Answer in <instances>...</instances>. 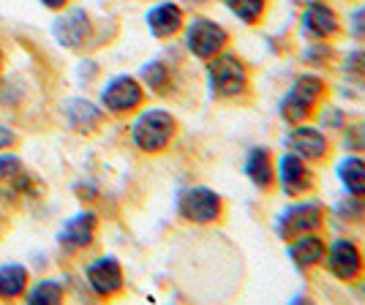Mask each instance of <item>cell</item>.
I'll use <instances>...</instances> for the list:
<instances>
[{
  "mask_svg": "<svg viewBox=\"0 0 365 305\" xmlns=\"http://www.w3.org/2000/svg\"><path fill=\"white\" fill-rule=\"evenodd\" d=\"M338 180L346 188V194L351 197H365V158H360V152H349L346 158L338 161Z\"/></svg>",
  "mask_w": 365,
  "mask_h": 305,
  "instance_id": "17",
  "label": "cell"
},
{
  "mask_svg": "<svg viewBox=\"0 0 365 305\" xmlns=\"http://www.w3.org/2000/svg\"><path fill=\"white\" fill-rule=\"evenodd\" d=\"M349 36L365 41V6H357L349 14Z\"/></svg>",
  "mask_w": 365,
  "mask_h": 305,
  "instance_id": "27",
  "label": "cell"
},
{
  "mask_svg": "<svg viewBox=\"0 0 365 305\" xmlns=\"http://www.w3.org/2000/svg\"><path fill=\"white\" fill-rule=\"evenodd\" d=\"M178 123L167 109H148L131 125V139L142 152H161L169 148Z\"/></svg>",
  "mask_w": 365,
  "mask_h": 305,
  "instance_id": "3",
  "label": "cell"
},
{
  "mask_svg": "<svg viewBox=\"0 0 365 305\" xmlns=\"http://www.w3.org/2000/svg\"><path fill=\"white\" fill-rule=\"evenodd\" d=\"M245 177L257 185L259 191H270L275 183V161L267 148H251L245 155Z\"/></svg>",
  "mask_w": 365,
  "mask_h": 305,
  "instance_id": "13",
  "label": "cell"
},
{
  "mask_svg": "<svg viewBox=\"0 0 365 305\" xmlns=\"http://www.w3.org/2000/svg\"><path fill=\"white\" fill-rule=\"evenodd\" d=\"M322 264L338 281L354 284L365 273V254L360 251V245L351 243V240H333V243H327V248H324Z\"/></svg>",
  "mask_w": 365,
  "mask_h": 305,
  "instance_id": "5",
  "label": "cell"
},
{
  "mask_svg": "<svg viewBox=\"0 0 365 305\" xmlns=\"http://www.w3.org/2000/svg\"><path fill=\"white\" fill-rule=\"evenodd\" d=\"M63 3H66V0H44V6H49V9H58Z\"/></svg>",
  "mask_w": 365,
  "mask_h": 305,
  "instance_id": "30",
  "label": "cell"
},
{
  "mask_svg": "<svg viewBox=\"0 0 365 305\" xmlns=\"http://www.w3.org/2000/svg\"><path fill=\"white\" fill-rule=\"evenodd\" d=\"M324 248L327 243L322 240V232H311V234H300L287 243V254H289L292 264L297 270H311V267H319L324 259Z\"/></svg>",
  "mask_w": 365,
  "mask_h": 305,
  "instance_id": "12",
  "label": "cell"
},
{
  "mask_svg": "<svg viewBox=\"0 0 365 305\" xmlns=\"http://www.w3.org/2000/svg\"><path fill=\"white\" fill-rule=\"evenodd\" d=\"M207 85L215 98H237L248 91V68L232 52H218L207 61Z\"/></svg>",
  "mask_w": 365,
  "mask_h": 305,
  "instance_id": "2",
  "label": "cell"
},
{
  "mask_svg": "<svg viewBox=\"0 0 365 305\" xmlns=\"http://www.w3.org/2000/svg\"><path fill=\"white\" fill-rule=\"evenodd\" d=\"M93 232H96V215L79 213L66 224L61 240L68 245V248H85V245H91Z\"/></svg>",
  "mask_w": 365,
  "mask_h": 305,
  "instance_id": "18",
  "label": "cell"
},
{
  "mask_svg": "<svg viewBox=\"0 0 365 305\" xmlns=\"http://www.w3.org/2000/svg\"><path fill=\"white\" fill-rule=\"evenodd\" d=\"M11 142H14V134L9 128H0V148H9Z\"/></svg>",
  "mask_w": 365,
  "mask_h": 305,
  "instance_id": "29",
  "label": "cell"
},
{
  "mask_svg": "<svg viewBox=\"0 0 365 305\" xmlns=\"http://www.w3.org/2000/svg\"><path fill=\"white\" fill-rule=\"evenodd\" d=\"M142 98H145V93L134 76H118L101 93V101L109 112H131L142 104Z\"/></svg>",
  "mask_w": 365,
  "mask_h": 305,
  "instance_id": "11",
  "label": "cell"
},
{
  "mask_svg": "<svg viewBox=\"0 0 365 305\" xmlns=\"http://www.w3.org/2000/svg\"><path fill=\"white\" fill-rule=\"evenodd\" d=\"M224 3L245 25H259L267 14V6H270V0H224Z\"/></svg>",
  "mask_w": 365,
  "mask_h": 305,
  "instance_id": "19",
  "label": "cell"
},
{
  "mask_svg": "<svg viewBox=\"0 0 365 305\" xmlns=\"http://www.w3.org/2000/svg\"><path fill=\"white\" fill-rule=\"evenodd\" d=\"M284 145H287V150L305 158L308 164H322L330 158V139L322 128L311 125V123L292 125L289 134L284 137Z\"/></svg>",
  "mask_w": 365,
  "mask_h": 305,
  "instance_id": "9",
  "label": "cell"
},
{
  "mask_svg": "<svg viewBox=\"0 0 365 305\" xmlns=\"http://www.w3.org/2000/svg\"><path fill=\"white\" fill-rule=\"evenodd\" d=\"M25 281H28L25 267H19V264L0 267V297H16V294H22Z\"/></svg>",
  "mask_w": 365,
  "mask_h": 305,
  "instance_id": "21",
  "label": "cell"
},
{
  "mask_svg": "<svg viewBox=\"0 0 365 305\" xmlns=\"http://www.w3.org/2000/svg\"><path fill=\"white\" fill-rule=\"evenodd\" d=\"M142 79L150 85L155 93H167L169 88V68L164 63H148L145 68H142Z\"/></svg>",
  "mask_w": 365,
  "mask_h": 305,
  "instance_id": "22",
  "label": "cell"
},
{
  "mask_svg": "<svg viewBox=\"0 0 365 305\" xmlns=\"http://www.w3.org/2000/svg\"><path fill=\"white\" fill-rule=\"evenodd\" d=\"M327 82L317 74H300L278 104V115L287 125L308 123L327 101Z\"/></svg>",
  "mask_w": 365,
  "mask_h": 305,
  "instance_id": "1",
  "label": "cell"
},
{
  "mask_svg": "<svg viewBox=\"0 0 365 305\" xmlns=\"http://www.w3.org/2000/svg\"><path fill=\"white\" fill-rule=\"evenodd\" d=\"M88 281H91L93 291L101 294V297H109V294L120 291L123 270H120V264H118V259L104 257V259L93 262L91 267H88Z\"/></svg>",
  "mask_w": 365,
  "mask_h": 305,
  "instance_id": "14",
  "label": "cell"
},
{
  "mask_svg": "<svg viewBox=\"0 0 365 305\" xmlns=\"http://www.w3.org/2000/svg\"><path fill=\"white\" fill-rule=\"evenodd\" d=\"M324 229V207L319 202H294L275 221V234L289 243L300 234H311V232H322Z\"/></svg>",
  "mask_w": 365,
  "mask_h": 305,
  "instance_id": "4",
  "label": "cell"
},
{
  "mask_svg": "<svg viewBox=\"0 0 365 305\" xmlns=\"http://www.w3.org/2000/svg\"><path fill=\"white\" fill-rule=\"evenodd\" d=\"M19 169H22V164L16 155H0V180L19 175Z\"/></svg>",
  "mask_w": 365,
  "mask_h": 305,
  "instance_id": "28",
  "label": "cell"
},
{
  "mask_svg": "<svg viewBox=\"0 0 365 305\" xmlns=\"http://www.w3.org/2000/svg\"><path fill=\"white\" fill-rule=\"evenodd\" d=\"M275 180H278L281 191H284L287 197L300 199L314 191L317 175H314V169H311V164H308L305 158H300V155H294V152L287 150L281 158H278Z\"/></svg>",
  "mask_w": 365,
  "mask_h": 305,
  "instance_id": "8",
  "label": "cell"
},
{
  "mask_svg": "<svg viewBox=\"0 0 365 305\" xmlns=\"http://www.w3.org/2000/svg\"><path fill=\"white\" fill-rule=\"evenodd\" d=\"M61 297H63V286H61V284H55V281H44V284H38V286L33 289L31 303L33 305H38V303L52 305V303H61Z\"/></svg>",
  "mask_w": 365,
  "mask_h": 305,
  "instance_id": "24",
  "label": "cell"
},
{
  "mask_svg": "<svg viewBox=\"0 0 365 305\" xmlns=\"http://www.w3.org/2000/svg\"><path fill=\"white\" fill-rule=\"evenodd\" d=\"M88 33H91V19H88V14L82 9H76V11L61 16L55 22V38L63 46H71V49L82 44L88 38Z\"/></svg>",
  "mask_w": 365,
  "mask_h": 305,
  "instance_id": "15",
  "label": "cell"
},
{
  "mask_svg": "<svg viewBox=\"0 0 365 305\" xmlns=\"http://www.w3.org/2000/svg\"><path fill=\"white\" fill-rule=\"evenodd\" d=\"M178 213L191 224H215L224 213V199L218 197L213 188L194 185V188H185L178 197Z\"/></svg>",
  "mask_w": 365,
  "mask_h": 305,
  "instance_id": "7",
  "label": "cell"
},
{
  "mask_svg": "<svg viewBox=\"0 0 365 305\" xmlns=\"http://www.w3.org/2000/svg\"><path fill=\"white\" fill-rule=\"evenodd\" d=\"M344 150L349 152H365V120L349 123L344 125Z\"/></svg>",
  "mask_w": 365,
  "mask_h": 305,
  "instance_id": "23",
  "label": "cell"
},
{
  "mask_svg": "<svg viewBox=\"0 0 365 305\" xmlns=\"http://www.w3.org/2000/svg\"><path fill=\"white\" fill-rule=\"evenodd\" d=\"M335 213L341 215L344 221H360V218H365V197H351V194H346V199L335 207Z\"/></svg>",
  "mask_w": 365,
  "mask_h": 305,
  "instance_id": "25",
  "label": "cell"
},
{
  "mask_svg": "<svg viewBox=\"0 0 365 305\" xmlns=\"http://www.w3.org/2000/svg\"><path fill=\"white\" fill-rule=\"evenodd\" d=\"M300 31L308 41H330L341 33V19L324 0H311L300 16Z\"/></svg>",
  "mask_w": 365,
  "mask_h": 305,
  "instance_id": "10",
  "label": "cell"
},
{
  "mask_svg": "<svg viewBox=\"0 0 365 305\" xmlns=\"http://www.w3.org/2000/svg\"><path fill=\"white\" fill-rule=\"evenodd\" d=\"M182 9L178 3H161L148 14V25L155 38H169L182 28Z\"/></svg>",
  "mask_w": 365,
  "mask_h": 305,
  "instance_id": "16",
  "label": "cell"
},
{
  "mask_svg": "<svg viewBox=\"0 0 365 305\" xmlns=\"http://www.w3.org/2000/svg\"><path fill=\"white\" fill-rule=\"evenodd\" d=\"M229 33L227 28H221L218 22L207 19V16H194L188 31H185V46L188 52L199 58V61H210L218 52L227 49Z\"/></svg>",
  "mask_w": 365,
  "mask_h": 305,
  "instance_id": "6",
  "label": "cell"
},
{
  "mask_svg": "<svg viewBox=\"0 0 365 305\" xmlns=\"http://www.w3.org/2000/svg\"><path fill=\"white\" fill-rule=\"evenodd\" d=\"M344 71L354 79H365V49H354L344 58Z\"/></svg>",
  "mask_w": 365,
  "mask_h": 305,
  "instance_id": "26",
  "label": "cell"
},
{
  "mask_svg": "<svg viewBox=\"0 0 365 305\" xmlns=\"http://www.w3.org/2000/svg\"><path fill=\"white\" fill-rule=\"evenodd\" d=\"M188 3H194V6H202V3H210V0H188Z\"/></svg>",
  "mask_w": 365,
  "mask_h": 305,
  "instance_id": "31",
  "label": "cell"
},
{
  "mask_svg": "<svg viewBox=\"0 0 365 305\" xmlns=\"http://www.w3.org/2000/svg\"><path fill=\"white\" fill-rule=\"evenodd\" d=\"M68 120H71V125L79 128V131H91V128H96V125L101 123V112L93 107L91 101L76 98V101L68 104Z\"/></svg>",
  "mask_w": 365,
  "mask_h": 305,
  "instance_id": "20",
  "label": "cell"
}]
</instances>
